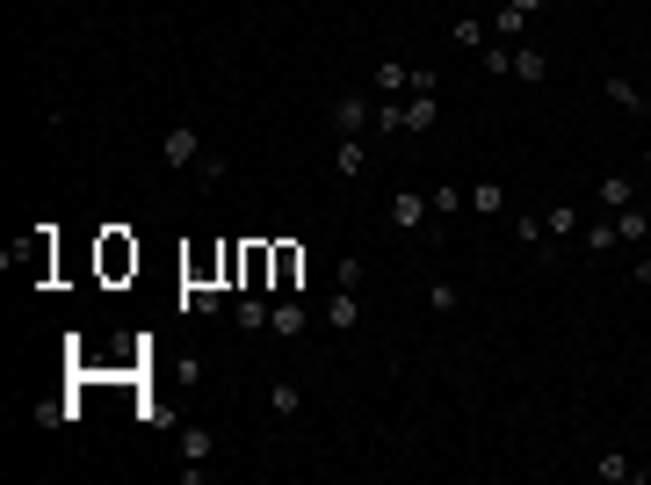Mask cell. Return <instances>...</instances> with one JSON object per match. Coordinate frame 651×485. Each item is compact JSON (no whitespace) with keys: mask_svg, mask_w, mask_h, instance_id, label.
Masks as SVG:
<instances>
[{"mask_svg":"<svg viewBox=\"0 0 651 485\" xmlns=\"http://www.w3.org/2000/svg\"><path fill=\"white\" fill-rule=\"evenodd\" d=\"M427 210H434V225H427V239H449L442 225H449V218H456V210H463V181H442V189H434V196H427Z\"/></svg>","mask_w":651,"mask_h":485,"instance_id":"obj_9","label":"cell"},{"mask_svg":"<svg viewBox=\"0 0 651 485\" xmlns=\"http://www.w3.org/2000/svg\"><path fill=\"white\" fill-rule=\"evenodd\" d=\"M594 478H608V485H644L651 471H644V464H630V457H623V449H608V457L594 464Z\"/></svg>","mask_w":651,"mask_h":485,"instance_id":"obj_13","label":"cell"},{"mask_svg":"<svg viewBox=\"0 0 651 485\" xmlns=\"http://www.w3.org/2000/svg\"><path fill=\"white\" fill-rule=\"evenodd\" d=\"M550 8V0H500V15H492V37H500V44H514L521 37V22H529V15H543Z\"/></svg>","mask_w":651,"mask_h":485,"instance_id":"obj_4","label":"cell"},{"mask_svg":"<svg viewBox=\"0 0 651 485\" xmlns=\"http://www.w3.org/2000/svg\"><path fill=\"white\" fill-rule=\"evenodd\" d=\"M543 73H550V58H543L536 44H514V80H529V87H543Z\"/></svg>","mask_w":651,"mask_h":485,"instance_id":"obj_22","label":"cell"},{"mask_svg":"<svg viewBox=\"0 0 651 485\" xmlns=\"http://www.w3.org/2000/svg\"><path fill=\"white\" fill-rule=\"evenodd\" d=\"M637 203V174H601V210H630Z\"/></svg>","mask_w":651,"mask_h":485,"instance_id":"obj_18","label":"cell"},{"mask_svg":"<svg viewBox=\"0 0 651 485\" xmlns=\"http://www.w3.org/2000/svg\"><path fill=\"white\" fill-rule=\"evenodd\" d=\"M297 333H304V305L297 297H275L268 305V341H297Z\"/></svg>","mask_w":651,"mask_h":485,"instance_id":"obj_8","label":"cell"},{"mask_svg":"<svg viewBox=\"0 0 651 485\" xmlns=\"http://www.w3.org/2000/svg\"><path fill=\"white\" fill-rule=\"evenodd\" d=\"M601 95H608L615 109H630V116H651V95H644L637 80H623V73H608V80H601Z\"/></svg>","mask_w":651,"mask_h":485,"instance_id":"obj_10","label":"cell"},{"mask_svg":"<svg viewBox=\"0 0 651 485\" xmlns=\"http://www.w3.org/2000/svg\"><path fill=\"white\" fill-rule=\"evenodd\" d=\"M160 160H167V167H196V160H203V138H196L189 124H174V131L160 138Z\"/></svg>","mask_w":651,"mask_h":485,"instance_id":"obj_6","label":"cell"},{"mask_svg":"<svg viewBox=\"0 0 651 485\" xmlns=\"http://www.w3.org/2000/svg\"><path fill=\"white\" fill-rule=\"evenodd\" d=\"M384 218H391L398 232H420V239H427V225H434V210H427V196H420V189H391V203H384Z\"/></svg>","mask_w":651,"mask_h":485,"instance_id":"obj_2","label":"cell"},{"mask_svg":"<svg viewBox=\"0 0 651 485\" xmlns=\"http://www.w3.org/2000/svg\"><path fill=\"white\" fill-rule=\"evenodd\" d=\"M579 225H586L579 203H550V210H543V232H550V239H579Z\"/></svg>","mask_w":651,"mask_h":485,"instance_id":"obj_19","label":"cell"},{"mask_svg":"<svg viewBox=\"0 0 651 485\" xmlns=\"http://www.w3.org/2000/svg\"><path fill=\"white\" fill-rule=\"evenodd\" d=\"M463 203H471L478 210V225H492V218H507V181H478V189H463Z\"/></svg>","mask_w":651,"mask_h":485,"instance_id":"obj_5","label":"cell"},{"mask_svg":"<svg viewBox=\"0 0 651 485\" xmlns=\"http://www.w3.org/2000/svg\"><path fill=\"white\" fill-rule=\"evenodd\" d=\"M102 268H109V276H123V268H138V247H131L123 232H109V239H102Z\"/></svg>","mask_w":651,"mask_h":485,"instance_id":"obj_23","label":"cell"},{"mask_svg":"<svg viewBox=\"0 0 651 485\" xmlns=\"http://www.w3.org/2000/svg\"><path fill=\"white\" fill-rule=\"evenodd\" d=\"M73 8H80V0H73Z\"/></svg>","mask_w":651,"mask_h":485,"instance_id":"obj_35","label":"cell"},{"mask_svg":"<svg viewBox=\"0 0 651 485\" xmlns=\"http://www.w3.org/2000/svg\"><path fill=\"white\" fill-rule=\"evenodd\" d=\"M333 174H369V153H362V138H340V145H333Z\"/></svg>","mask_w":651,"mask_h":485,"instance_id":"obj_25","label":"cell"},{"mask_svg":"<svg viewBox=\"0 0 651 485\" xmlns=\"http://www.w3.org/2000/svg\"><path fill=\"white\" fill-rule=\"evenodd\" d=\"M413 95H442V73H434V66H413Z\"/></svg>","mask_w":651,"mask_h":485,"instance_id":"obj_31","label":"cell"},{"mask_svg":"<svg viewBox=\"0 0 651 485\" xmlns=\"http://www.w3.org/2000/svg\"><path fill=\"white\" fill-rule=\"evenodd\" d=\"M478 66H485V73H514V44H500V37H492V44H485V58H478Z\"/></svg>","mask_w":651,"mask_h":485,"instance_id":"obj_28","label":"cell"},{"mask_svg":"<svg viewBox=\"0 0 651 485\" xmlns=\"http://www.w3.org/2000/svg\"><path fill=\"white\" fill-rule=\"evenodd\" d=\"M644 95H651V80H644Z\"/></svg>","mask_w":651,"mask_h":485,"instance_id":"obj_34","label":"cell"},{"mask_svg":"<svg viewBox=\"0 0 651 485\" xmlns=\"http://www.w3.org/2000/svg\"><path fill=\"white\" fill-rule=\"evenodd\" d=\"M362 326V290H340L333 283V297H326V333H355Z\"/></svg>","mask_w":651,"mask_h":485,"instance_id":"obj_3","label":"cell"},{"mask_svg":"<svg viewBox=\"0 0 651 485\" xmlns=\"http://www.w3.org/2000/svg\"><path fill=\"white\" fill-rule=\"evenodd\" d=\"M210 449H217V428L189 420V428H181V464H210Z\"/></svg>","mask_w":651,"mask_h":485,"instance_id":"obj_16","label":"cell"},{"mask_svg":"<svg viewBox=\"0 0 651 485\" xmlns=\"http://www.w3.org/2000/svg\"><path fill=\"white\" fill-rule=\"evenodd\" d=\"M268 413H275V420H297V413H304V391H297L290 377H268Z\"/></svg>","mask_w":651,"mask_h":485,"instance_id":"obj_15","label":"cell"},{"mask_svg":"<svg viewBox=\"0 0 651 485\" xmlns=\"http://www.w3.org/2000/svg\"><path fill=\"white\" fill-rule=\"evenodd\" d=\"M333 283H340V290H362V261L340 254V261H333Z\"/></svg>","mask_w":651,"mask_h":485,"instance_id":"obj_29","label":"cell"},{"mask_svg":"<svg viewBox=\"0 0 651 485\" xmlns=\"http://www.w3.org/2000/svg\"><path fill=\"white\" fill-rule=\"evenodd\" d=\"M608 218H615V239H623V247H644V239H651V210H644V203L608 210Z\"/></svg>","mask_w":651,"mask_h":485,"instance_id":"obj_11","label":"cell"},{"mask_svg":"<svg viewBox=\"0 0 651 485\" xmlns=\"http://www.w3.org/2000/svg\"><path fill=\"white\" fill-rule=\"evenodd\" d=\"M66 420H80V406H73V399H51V406H37V428H66Z\"/></svg>","mask_w":651,"mask_h":485,"instance_id":"obj_27","label":"cell"},{"mask_svg":"<svg viewBox=\"0 0 651 485\" xmlns=\"http://www.w3.org/2000/svg\"><path fill=\"white\" fill-rule=\"evenodd\" d=\"M579 247H586V254H608V247H623V239H615V218H594V225H579Z\"/></svg>","mask_w":651,"mask_h":485,"instance_id":"obj_24","label":"cell"},{"mask_svg":"<svg viewBox=\"0 0 651 485\" xmlns=\"http://www.w3.org/2000/svg\"><path fill=\"white\" fill-rule=\"evenodd\" d=\"M304 283V247H290V239H275V297H290Z\"/></svg>","mask_w":651,"mask_h":485,"instance_id":"obj_7","label":"cell"},{"mask_svg":"<svg viewBox=\"0 0 651 485\" xmlns=\"http://www.w3.org/2000/svg\"><path fill=\"white\" fill-rule=\"evenodd\" d=\"M377 95H413V66H406V58H384V66H377Z\"/></svg>","mask_w":651,"mask_h":485,"instance_id":"obj_21","label":"cell"},{"mask_svg":"<svg viewBox=\"0 0 651 485\" xmlns=\"http://www.w3.org/2000/svg\"><path fill=\"white\" fill-rule=\"evenodd\" d=\"M514 239H521V247H529L536 261H557V254H550V232H543L536 210H529V218H514Z\"/></svg>","mask_w":651,"mask_h":485,"instance_id":"obj_20","label":"cell"},{"mask_svg":"<svg viewBox=\"0 0 651 485\" xmlns=\"http://www.w3.org/2000/svg\"><path fill=\"white\" fill-rule=\"evenodd\" d=\"M644 174H651V145H644Z\"/></svg>","mask_w":651,"mask_h":485,"instance_id":"obj_33","label":"cell"},{"mask_svg":"<svg viewBox=\"0 0 651 485\" xmlns=\"http://www.w3.org/2000/svg\"><path fill=\"white\" fill-rule=\"evenodd\" d=\"M630 283H637V290H651V254H637V261H630Z\"/></svg>","mask_w":651,"mask_h":485,"instance_id":"obj_32","label":"cell"},{"mask_svg":"<svg viewBox=\"0 0 651 485\" xmlns=\"http://www.w3.org/2000/svg\"><path fill=\"white\" fill-rule=\"evenodd\" d=\"M434 124H442V102H434V95H406V138H427Z\"/></svg>","mask_w":651,"mask_h":485,"instance_id":"obj_12","label":"cell"},{"mask_svg":"<svg viewBox=\"0 0 651 485\" xmlns=\"http://www.w3.org/2000/svg\"><path fill=\"white\" fill-rule=\"evenodd\" d=\"M326 124H333V138H362V131H377V95H340Z\"/></svg>","mask_w":651,"mask_h":485,"instance_id":"obj_1","label":"cell"},{"mask_svg":"<svg viewBox=\"0 0 651 485\" xmlns=\"http://www.w3.org/2000/svg\"><path fill=\"white\" fill-rule=\"evenodd\" d=\"M456 305H463V290H456L449 276H434V283H427V312H442V319H449Z\"/></svg>","mask_w":651,"mask_h":485,"instance_id":"obj_26","label":"cell"},{"mask_svg":"<svg viewBox=\"0 0 651 485\" xmlns=\"http://www.w3.org/2000/svg\"><path fill=\"white\" fill-rule=\"evenodd\" d=\"M232 326L246 333V341H254V333H268V305H261V290H246L239 305H232Z\"/></svg>","mask_w":651,"mask_h":485,"instance_id":"obj_14","label":"cell"},{"mask_svg":"<svg viewBox=\"0 0 651 485\" xmlns=\"http://www.w3.org/2000/svg\"><path fill=\"white\" fill-rule=\"evenodd\" d=\"M196 181H203V189H217V181H225V160L203 153V160H196Z\"/></svg>","mask_w":651,"mask_h":485,"instance_id":"obj_30","label":"cell"},{"mask_svg":"<svg viewBox=\"0 0 651 485\" xmlns=\"http://www.w3.org/2000/svg\"><path fill=\"white\" fill-rule=\"evenodd\" d=\"M449 44H463V51H485V44H492V22H478V15H456V22H449Z\"/></svg>","mask_w":651,"mask_h":485,"instance_id":"obj_17","label":"cell"}]
</instances>
